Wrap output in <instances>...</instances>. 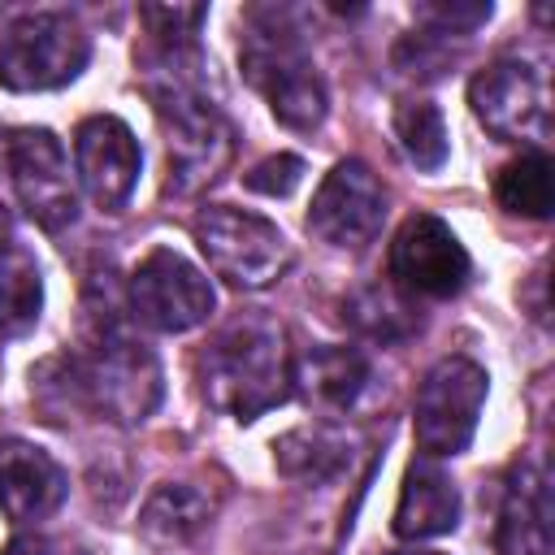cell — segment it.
<instances>
[{"mask_svg":"<svg viewBox=\"0 0 555 555\" xmlns=\"http://www.w3.org/2000/svg\"><path fill=\"white\" fill-rule=\"evenodd\" d=\"M43 308V278L35 256L13 238L0 247V338H17L39 321Z\"/></svg>","mask_w":555,"mask_h":555,"instance_id":"d6986e66","label":"cell"},{"mask_svg":"<svg viewBox=\"0 0 555 555\" xmlns=\"http://www.w3.org/2000/svg\"><path fill=\"white\" fill-rule=\"evenodd\" d=\"M9 156V173H13V191L26 208V217L43 230H65L78 217V191L69 178V160L65 147L52 130L43 126H22L9 134L4 143Z\"/></svg>","mask_w":555,"mask_h":555,"instance_id":"30bf717a","label":"cell"},{"mask_svg":"<svg viewBox=\"0 0 555 555\" xmlns=\"http://www.w3.org/2000/svg\"><path fill=\"white\" fill-rule=\"evenodd\" d=\"M486 390H490V377H486V369L477 360L442 356L421 377V390H416V403H412V438H416V447L429 460L460 455L477 434V421H481V408H486Z\"/></svg>","mask_w":555,"mask_h":555,"instance_id":"5b68a950","label":"cell"},{"mask_svg":"<svg viewBox=\"0 0 555 555\" xmlns=\"http://www.w3.org/2000/svg\"><path fill=\"white\" fill-rule=\"evenodd\" d=\"M147 91L156 100V117H160V134H165L169 191L195 195V191L212 186L234 156L230 121L186 78H165V82H152Z\"/></svg>","mask_w":555,"mask_h":555,"instance_id":"3957f363","label":"cell"},{"mask_svg":"<svg viewBox=\"0 0 555 555\" xmlns=\"http://www.w3.org/2000/svg\"><path fill=\"white\" fill-rule=\"evenodd\" d=\"M243 74L264 95L269 113L291 130H317L325 121V82L295 43V35L264 26L251 30L243 43Z\"/></svg>","mask_w":555,"mask_h":555,"instance_id":"52a82bcc","label":"cell"},{"mask_svg":"<svg viewBox=\"0 0 555 555\" xmlns=\"http://www.w3.org/2000/svg\"><path fill=\"white\" fill-rule=\"evenodd\" d=\"M468 251L434 212H412L390 238V278L403 295L451 299L468 286Z\"/></svg>","mask_w":555,"mask_h":555,"instance_id":"9c48e42d","label":"cell"},{"mask_svg":"<svg viewBox=\"0 0 555 555\" xmlns=\"http://www.w3.org/2000/svg\"><path fill=\"white\" fill-rule=\"evenodd\" d=\"M369 382V360L360 347H312L291 360V390L321 412H347Z\"/></svg>","mask_w":555,"mask_h":555,"instance_id":"2e32d148","label":"cell"},{"mask_svg":"<svg viewBox=\"0 0 555 555\" xmlns=\"http://www.w3.org/2000/svg\"><path fill=\"white\" fill-rule=\"evenodd\" d=\"M199 395L234 416L256 421L291 395V351L286 330L264 312H243L225 321L195 356Z\"/></svg>","mask_w":555,"mask_h":555,"instance_id":"6da1fadb","label":"cell"},{"mask_svg":"<svg viewBox=\"0 0 555 555\" xmlns=\"http://www.w3.org/2000/svg\"><path fill=\"white\" fill-rule=\"evenodd\" d=\"M347 317H351V325H356L360 334L382 338V343L403 338V334L416 325L412 312H408V304L395 299L390 291H360V295L347 304Z\"/></svg>","mask_w":555,"mask_h":555,"instance_id":"7402d4cb","label":"cell"},{"mask_svg":"<svg viewBox=\"0 0 555 555\" xmlns=\"http://www.w3.org/2000/svg\"><path fill=\"white\" fill-rule=\"evenodd\" d=\"M347 455H351L347 438L330 425H299L273 442L278 473H286L291 481H304V486H321V481L338 477Z\"/></svg>","mask_w":555,"mask_h":555,"instance_id":"ac0fdd59","label":"cell"},{"mask_svg":"<svg viewBox=\"0 0 555 555\" xmlns=\"http://www.w3.org/2000/svg\"><path fill=\"white\" fill-rule=\"evenodd\" d=\"M468 104L477 121L503 139V143H529L546 134L551 104H546V78L516 56L490 61L473 82H468Z\"/></svg>","mask_w":555,"mask_h":555,"instance_id":"8fae6325","label":"cell"},{"mask_svg":"<svg viewBox=\"0 0 555 555\" xmlns=\"http://www.w3.org/2000/svg\"><path fill=\"white\" fill-rule=\"evenodd\" d=\"M69 494L65 468L35 442L4 438L0 442V512L17 525H35L52 516Z\"/></svg>","mask_w":555,"mask_h":555,"instance_id":"5bb4252c","label":"cell"},{"mask_svg":"<svg viewBox=\"0 0 555 555\" xmlns=\"http://www.w3.org/2000/svg\"><path fill=\"white\" fill-rule=\"evenodd\" d=\"M191 234H195L208 269L217 278H225L230 286H238V291L273 286L295 260L286 234L273 221H264L256 212H243V208H230V204L204 208L195 217Z\"/></svg>","mask_w":555,"mask_h":555,"instance_id":"277c9868","label":"cell"},{"mask_svg":"<svg viewBox=\"0 0 555 555\" xmlns=\"http://www.w3.org/2000/svg\"><path fill=\"white\" fill-rule=\"evenodd\" d=\"M91 43L65 13H26L0 30V87L52 91L82 74Z\"/></svg>","mask_w":555,"mask_h":555,"instance_id":"8992f818","label":"cell"},{"mask_svg":"<svg viewBox=\"0 0 555 555\" xmlns=\"http://www.w3.org/2000/svg\"><path fill=\"white\" fill-rule=\"evenodd\" d=\"M0 555H56V546L48 538H13Z\"/></svg>","mask_w":555,"mask_h":555,"instance_id":"484cf974","label":"cell"},{"mask_svg":"<svg viewBox=\"0 0 555 555\" xmlns=\"http://www.w3.org/2000/svg\"><path fill=\"white\" fill-rule=\"evenodd\" d=\"M494 199L512 217H529V221L551 217L555 186H551V160H546V152H525L520 160L503 165L499 178H494Z\"/></svg>","mask_w":555,"mask_h":555,"instance_id":"ffe728a7","label":"cell"},{"mask_svg":"<svg viewBox=\"0 0 555 555\" xmlns=\"http://www.w3.org/2000/svg\"><path fill=\"white\" fill-rule=\"evenodd\" d=\"M13 243V217H9V208L0 204V247H9Z\"/></svg>","mask_w":555,"mask_h":555,"instance_id":"4316f807","label":"cell"},{"mask_svg":"<svg viewBox=\"0 0 555 555\" xmlns=\"http://www.w3.org/2000/svg\"><path fill=\"white\" fill-rule=\"evenodd\" d=\"M139 139L134 130L121 121V117H87L78 130H74V169H78V182L82 191L104 208V212H117L134 186H139Z\"/></svg>","mask_w":555,"mask_h":555,"instance_id":"4fadbf2b","label":"cell"},{"mask_svg":"<svg viewBox=\"0 0 555 555\" xmlns=\"http://www.w3.org/2000/svg\"><path fill=\"white\" fill-rule=\"evenodd\" d=\"M395 139L416 169L434 173L447 165V121L429 100H403L395 108Z\"/></svg>","mask_w":555,"mask_h":555,"instance_id":"44dd1931","label":"cell"},{"mask_svg":"<svg viewBox=\"0 0 555 555\" xmlns=\"http://www.w3.org/2000/svg\"><path fill=\"white\" fill-rule=\"evenodd\" d=\"M299 178H304V160L291 156V152H282V156L260 160L243 182H247L251 191H260V195H291V191L299 186Z\"/></svg>","mask_w":555,"mask_h":555,"instance_id":"cb8c5ba5","label":"cell"},{"mask_svg":"<svg viewBox=\"0 0 555 555\" xmlns=\"http://www.w3.org/2000/svg\"><path fill=\"white\" fill-rule=\"evenodd\" d=\"M421 17L438 30V35H460V30H477L481 22H490V4H421Z\"/></svg>","mask_w":555,"mask_h":555,"instance_id":"d4e9b609","label":"cell"},{"mask_svg":"<svg viewBox=\"0 0 555 555\" xmlns=\"http://www.w3.org/2000/svg\"><path fill=\"white\" fill-rule=\"evenodd\" d=\"M212 516V503L204 490L186 486V481H165L147 494L143 512H139V533L156 546H182L191 542Z\"/></svg>","mask_w":555,"mask_h":555,"instance_id":"e0dca14e","label":"cell"},{"mask_svg":"<svg viewBox=\"0 0 555 555\" xmlns=\"http://www.w3.org/2000/svg\"><path fill=\"white\" fill-rule=\"evenodd\" d=\"M460 525V494L451 486V477L438 468V460H412L399 486V503H395V520L390 529L403 542H421V538H442Z\"/></svg>","mask_w":555,"mask_h":555,"instance_id":"9a60e30c","label":"cell"},{"mask_svg":"<svg viewBox=\"0 0 555 555\" xmlns=\"http://www.w3.org/2000/svg\"><path fill=\"white\" fill-rule=\"evenodd\" d=\"M212 282L173 247H152L130 273V312L160 334H186L212 317Z\"/></svg>","mask_w":555,"mask_h":555,"instance_id":"ba28073f","label":"cell"},{"mask_svg":"<svg viewBox=\"0 0 555 555\" xmlns=\"http://www.w3.org/2000/svg\"><path fill=\"white\" fill-rule=\"evenodd\" d=\"M395 555H442V551H395Z\"/></svg>","mask_w":555,"mask_h":555,"instance_id":"83f0119b","label":"cell"},{"mask_svg":"<svg viewBox=\"0 0 555 555\" xmlns=\"http://www.w3.org/2000/svg\"><path fill=\"white\" fill-rule=\"evenodd\" d=\"M139 13H143V22L160 48H191L199 22L208 17L204 4H143Z\"/></svg>","mask_w":555,"mask_h":555,"instance_id":"603a6c76","label":"cell"},{"mask_svg":"<svg viewBox=\"0 0 555 555\" xmlns=\"http://www.w3.org/2000/svg\"><path fill=\"white\" fill-rule=\"evenodd\" d=\"M74 403H82L87 412L113 421V425H143L156 403H160V364L156 356L121 334L117 325H104L82 356L69 360V377H65Z\"/></svg>","mask_w":555,"mask_h":555,"instance_id":"7a4b0ae2","label":"cell"},{"mask_svg":"<svg viewBox=\"0 0 555 555\" xmlns=\"http://www.w3.org/2000/svg\"><path fill=\"white\" fill-rule=\"evenodd\" d=\"M386 217V191L364 160H338L312 195L308 230L338 251H360L377 238Z\"/></svg>","mask_w":555,"mask_h":555,"instance_id":"7c38bea8","label":"cell"}]
</instances>
